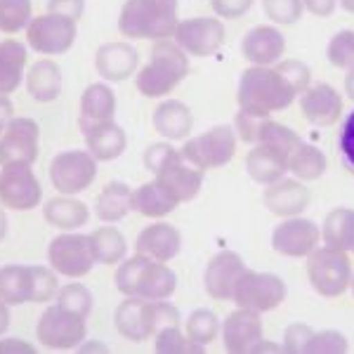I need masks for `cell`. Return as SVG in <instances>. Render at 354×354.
I'll list each match as a JSON object with an SVG mask.
<instances>
[{
	"mask_svg": "<svg viewBox=\"0 0 354 354\" xmlns=\"http://www.w3.org/2000/svg\"><path fill=\"white\" fill-rule=\"evenodd\" d=\"M338 0H302V8L314 17H328L333 15Z\"/></svg>",
	"mask_w": 354,
	"mask_h": 354,
	"instance_id": "11a10c76",
	"label": "cell"
},
{
	"mask_svg": "<svg viewBox=\"0 0 354 354\" xmlns=\"http://www.w3.org/2000/svg\"><path fill=\"white\" fill-rule=\"evenodd\" d=\"M116 330L125 340L142 342L156 335L163 326H180V312L165 300H145V298H128L113 312Z\"/></svg>",
	"mask_w": 354,
	"mask_h": 354,
	"instance_id": "5b68a950",
	"label": "cell"
},
{
	"mask_svg": "<svg viewBox=\"0 0 354 354\" xmlns=\"http://www.w3.org/2000/svg\"><path fill=\"white\" fill-rule=\"evenodd\" d=\"M113 281L125 298L168 300L177 290L175 272L165 267V262L151 260L140 253H135L128 260H121Z\"/></svg>",
	"mask_w": 354,
	"mask_h": 354,
	"instance_id": "7a4b0ae2",
	"label": "cell"
},
{
	"mask_svg": "<svg viewBox=\"0 0 354 354\" xmlns=\"http://www.w3.org/2000/svg\"><path fill=\"white\" fill-rule=\"evenodd\" d=\"M227 31L225 24L215 17H192V19L180 21L173 33V41L194 57H210L220 53L225 45Z\"/></svg>",
	"mask_w": 354,
	"mask_h": 354,
	"instance_id": "5bb4252c",
	"label": "cell"
},
{
	"mask_svg": "<svg viewBox=\"0 0 354 354\" xmlns=\"http://www.w3.org/2000/svg\"><path fill=\"white\" fill-rule=\"evenodd\" d=\"M50 267L68 279H81L95 267V255L90 239L76 232H64L50 241L48 248Z\"/></svg>",
	"mask_w": 354,
	"mask_h": 354,
	"instance_id": "8fae6325",
	"label": "cell"
},
{
	"mask_svg": "<svg viewBox=\"0 0 354 354\" xmlns=\"http://www.w3.org/2000/svg\"><path fill=\"white\" fill-rule=\"evenodd\" d=\"M38 137H41V125L33 118H10L0 133V165L33 163L38 158Z\"/></svg>",
	"mask_w": 354,
	"mask_h": 354,
	"instance_id": "9a60e30c",
	"label": "cell"
},
{
	"mask_svg": "<svg viewBox=\"0 0 354 354\" xmlns=\"http://www.w3.org/2000/svg\"><path fill=\"white\" fill-rule=\"evenodd\" d=\"M130 196H133V189H130L125 182L113 180L102 189L100 196L95 198V215L102 222H118L123 220L125 215L130 213Z\"/></svg>",
	"mask_w": 354,
	"mask_h": 354,
	"instance_id": "836d02e7",
	"label": "cell"
},
{
	"mask_svg": "<svg viewBox=\"0 0 354 354\" xmlns=\"http://www.w3.org/2000/svg\"><path fill=\"white\" fill-rule=\"evenodd\" d=\"M288 173L298 180H319L326 173V156L310 142H302L288 161Z\"/></svg>",
	"mask_w": 354,
	"mask_h": 354,
	"instance_id": "74e56055",
	"label": "cell"
},
{
	"mask_svg": "<svg viewBox=\"0 0 354 354\" xmlns=\"http://www.w3.org/2000/svg\"><path fill=\"white\" fill-rule=\"evenodd\" d=\"M153 350L161 354H201L205 352L203 345H196L194 340H189V335H185L180 330V326L170 324V326H163L153 335Z\"/></svg>",
	"mask_w": 354,
	"mask_h": 354,
	"instance_id": "f35d334b",
	"label": "cell"
},
{
	"mask_svg": "<svg viewBox=\"0 0 354 354\" xmlns=\"http://www.w3.org/2000/svg\"><path fill=\"white\" fill-rule=\"evenodd\" d=\"M307 277L312 288L324 298H338L352 283V262L347 250L322 245L307 255Z\"/></svg>",
	"mask_w": 354,
	"mask_h": 354,
	"instance_id": "8992f818",
	"label": "cell"
},
{
	"mask_svg": "<svg viewBox=\"0 0 354 354\" xmlns=\"http://www.w3.org/2000/svg\"><path fill=\"white\" fill-rule=\"evenodd\" d=\"M340 5H342V10H345V12L354 15V0H340Z\"/></svg>",
	"mask_w": 354,
	"mask_h": 354,
	"instance_id": "6125c7cd",
	"label": "cell"
},
{
	"mask_svg": "<svg viewBox=\"0 0 354 354\" xmlns=\"http://www.w3.org/2000/svg\"><path fill=\"white\" fill-rule=\"evenodd\" d=\"M43 218H45L48 225L57 227V230L73 232V230H78V227H83L85 222H88L90 210H88V205H85L83 201L62 194V196H55V198H50V201H45Z\"/></svg>",
	"mask_w": 354,
	"mask_h": 354,
	"instance_id": "83f0119b",
	"label": "cell"
},
{
	"mask_svg": "<svg viewBox=\"0 0 354 354\" xmlns=\"http://www.w3.org/2000/svg\"><path fill=\"white\" fill-rule=\"evenodd\" d=\"M177 153L180 151H177L170 142H156V145H149L145 151V168L149 170V173L158 175L165 165L173 161Z\"/></svg>",
	"mask_w": 354,
	"mask_h": 354,
	"instance_id": "681fc988",
	"label": "cell"
},
{
	"mask_svg": "<svg viewBox=\"0 0 354 354\" xmlns=\"http://www.w3.org/2000/svg\"><path fill=\"white\" fill-rule=\"evenodd\" d=\"M116 113V95L106 83H90L81 97V121L78 125H90L100 121H111Z\"/></svg>",
	"mask_w": 354,
	"mask_h": 354,
	"instance_id": "f546056e",
	"label": "cell"
},
{
	"mask_svg": "<svg viewBox=\"0 0 354 354\" xmlns=\"http://www.w3.org/2000/svg\"><path fill=\"white\" fill-rule=\"evenodd\" d=\"M328 62L335 68H352L354 66V31L352 28H342L330 38L328 48H326Z\"/></svg>",
	"mask_w": 354,
	"mask_h": 354,
	"instance_id": "b9f144b4",
	"label": "cell"
},
{
	"mask_svg": "<svg viewBox=\"0 0 354 354\" xmlns=\"http://www.w3.org/2000/svg\"><path fill=\"white\" fill-rule=\"evenodd\" d=\"M338 151L345 170L354 175V109L342 118L340 133H338Z\"/></svg>",
	"mask_w": 354,
	"mask_h": 354,
	"instance_id": "c3c4849f",
	"label": "cell"
},
{
	"mask_svg": "<svg viewBox=\"0 0 354 354\" xmlns=\"http://www.w3.org/2000/svg\"><path fill=\"white\" fill-rule=\"evenodd\" d=\"M62 85H64V76H62V68L53 59H41L31 66L26 76V90L41 104L55 102L62 95Z\"/></svg>",
	"mask_w": 354,
	"mask_h": 354,
	"instance_id": "4316f807",
	"label": "cell"
},
{
	"mask_svg": "<svg viewBox=\"0 0 354 354\" xmlns=\"http://www.w3.org/2000/svg\"><path fill=\"white\" fill-rule=\"evenodd\" d=\"M0 133H3V128H0Z\"/></svg>",
	"mask_w": 354,
	"mask_h": 354,
	"instance_id": "e7e4bbea",
	"label": "cell"
},
{
	"mask_svg": "<svg viewBox=\"0 0 354 354\" xmlns=\"http://www.w3.org/2000/svg\"><path fill=\"white\" fill-rule=\"evenodd\" d=\"M83 135H85V145L88 151L93 153L97 161H113L125 151L128 147V137L125 130L116 121H100V123H90L83 125Z\"/></svg>",
	"mask_w": 354,
	"mask_h": 354,
	"instance_id": "d4e9b609",
	"label": "cell"
},
{
	"mask_svg": "<svg viewBox=\"0 0 354 354\" xmlns=\"http://www.w3.org/2000/svg\"><path fill=\"white\" fill-rule=\"evenodd\" d=\"M43 201V189L31 163H8L0 170V203L10 210H31Z\"/></svg>",
	"mask_w": 354,
	"mask_h": 354,
	"instance_id": "7c38bea8",
	"label": "cell"
},
{
	"mask_svg": "<svg viewBox=\"0 0 354 354\" xmlns=\"http://www.w3.org/2000/svg\"><path fill=\"white\" fill-rule=\"evenodd\" d=\"M345 93L350 100H354V66L347 68V76H345Z\"/></svg>",
	"mask_w": 354,
	"mask_h": 354,
	"instance_id": "91938a15",
	"label": "cell"
},
{
	"mask_svg": "<svg viewBox=\"0 0 354 354\" xmlns=\"http://www.w3.org/2000/svg\"><path fill=\"white\" fill-rule=\"evenodd\" d=\"M347 350H350V345L340 330H319V333L312 330L305 354H345Z\"/></svg>",
	"mask_w": 354,
	"mask_h": 354,
	"instance_id": "ee69618b",
	"label": "cell"
},
{
	"mask_svg": "<svg viewBox=\"0 0 354 354\" xmlns=\"http://www.w3.org/2000/svg\"><path fill=\"white\" fill-rule=\"evenodd\" d=\"M262 340V319L258 312L239 307L222 324V342L232 354H248Z\"/></svg>",
	"mask_w": 354,
	"mask_h": 354,
	"instance_id": "ffe728a7",
	"label": "cell"
},
{
	"mask_svg": "<svg viewBox=\"0 0 354 354\" xmlns=\"http://www.w3.org/2000/svg\"><path fill=\"white\" fill-rule=\"evenodd\" d=\"M350 288H352V293H354V277H352V283H350Z\"/></svg>",
	"mask_w": 354,
	"mask_h": 354,
	"instance_id": "be15d7a7",
	"label": "cell"
},
{
	"mask_svg": "<svg viewBox=\"0 0 354 354\" xmlns=\"http://www.w3.org/2000/svg\"><path fill=\"white\" fill-rule=\"evenodd\" d=\"M156 133L165 140H187L194 128L192 109L180 100H165L153 109L151 118Z\"/></svg>",
	"mask_w": 354,
	"mask_h": 354,
	"instance_id": "484cf974",
	"label": "cell"
},
{
	"mask_svg": "<svg viewBox=\"0 0 354 354\" xmlns=\"http://www.w3.org/2000/svg\"><path fill=\"white\" fill-rule=\"evenodd\" d=\"M57 305L81 314V317H88L93 312V293L83 283H66L64 288L57 290Z\"/></svg>",
	"mask_w": 354,
	"mask_h": 354,
	"instance_id": "7bdbcfd3",
	"label": "cell"
},
{
	"mask_svg": "<svg viewBox=\"0 0 354 354\" xmlns=\"http://www.w3.org/2000/svg\"><path fill=\"white\" fill-rule=\"evenodd\" d=\"M300 111L307 123L317 128H328L342 116V97L333 85L314 83L300 95Z\"/></svg>",
	"mask_w": 354,
	"mask_h": 354,
	"instance_id": "d6986e66",
	"label": "cell"
},
{
	"mask_svg": "<svg viewBox=\"0 0 354 354\" xmlns=\"http://www.w3.org/2000/svg\"><path fill=\"white\" fill-rule=\"evenodd\" d=\"M10 324H12V317H10V305L0 300V335L10 328Z\"/></svg>",
	"mask_w": 354,
	"mask_h": 354,
	"instance_id": "680465c9",
	"label": "cell"
},
{
	"mask_svg": "<svg viewBox=\"0 0 354 354\" xmlns=\"http://www.w3.org/2000/svg\"><path fill=\"white\" fill-rule=\"evenodd\" d=\"M90 239V248H93L95 262H102V265H118L125 258V250H128V243H125V236L116 227H100L93 234H88Z\"/></svg>",
	"mask_w": 354,
	"mask_h": 354,
	"instance_id": "d590c367",
	"label": "cell"
},
{
	"mask_svg": "<svg viewBox=\"0 0 354 354\" xmlns=\"http://www.w3.org/2000/svg\"><path fill=\"white\" fill-rule=\"evenodd\" d=\"M302 142H305V140H302V137L295 133V130H290L288 125L277 123V121H272V118H267V121L262 123L258 142H255V145L270 149L274 156L279 158V161L286 165V170H288L290 156H293L295 149H298Z\"/></svg>",
	"mask_w": 354,
	"mask_h": 354,
	"instance_id": "4dcf8cb0",
	"label": "cell"
},
{
	"mask_svg": "<svg viewBox=\"0 0 354 354\" xmlns=\"http://www.w3.org/2000/svg\"><path fill=\"white\" fill-rule=\"evenodd\" d=\"M10 118H12V102L8 100V95H0V128L5 130Z\"/></svg>",
	"mask_w": 354,
	"mask_h": 354,
	"instance_id": "6f0895ef",
	"label": "cell"
},
{
	"mask_svg": "<svg viewBox=\"0 0 354 354\" xmlns=\"http://www.w3.org/2000/svg\"><path fill=\"white\" fill-rule=\"evenodd\" d=\"M218 330H220V322H218V317H215V312H210V310H196L187 319V335H189V340H194L196 345L208 347L210 342L215 340Z\"/></svg>",
	"mask_w": 354,
	"mask_h": 354,
	"instance_id": "60d3db41",
	"label": "cell"
},
{
	"mask_svg": "<svg viewBox=\"0 0 354 354\" xmlns=\"http://www.w3.org/2000/svg\"><path fill=\"white\" fill-rule=\"evenodd\" d=\"M312 338V328L305 324H290L283 335V352L290 354H305L307 342Z\"/></svg>",
	"mask_w": 354,
	"mask_h": 354,
	"instance_id": "816d5d0a",
	"label": "cell"
},
{
	"mask_svg": "<svg viewBox=\"0 0 354 354\" xmlns=\"http://www.w3.org/2000/svg\"><path fill=\"white\" fill-rule=\"evenodd\" d=\"M31 0H0V31L19 33L31 24Z\"/></svg>",
	"mask_w": 354,
	"mask_h": 354,
	"instance_id": "ab89813d",
	"label": "cell"
},
{
	"mask_svg": "<svg viewBox=\"0 0 354 354\" xmlns=\"http://www.w3.org/2000/svg\"><path fill=\"white\" fill-rule=\"evenodd\" d=\"M177 205L180 203L156 180L140 185L137 189H133V196H130V208L135 213L145 215V218H165V215L173 213Z\"/></svg>",
	"mask_w": 354,
	"mask_h": 354,
	"instance_id": "f1b7e54d",
	"label": "cell"
},
{
	"mask_svg": "<svg viewBox=\"0 0 354 354\" xmlns=\"http://www.w3.org/2000/svg\"><path fill=\"white\" fill-rule=\"evenodd\" d=\"M26 45L19 41H0V95L15 93L26 68Z\"/></svg>",
	"mask_w": 354,
	"mask_h": 354,
	"instance_id": "1f68e13d",
	"label": "cell"
},
{
	"mask_svg": "<svg viewBox=\"0 0 354 354\" xmlns=\"http://www.w3.org/2000/svg\"><path fill=\"white\" fill-rule=\"evenodd\" d=\"M135 248L140 255H147L151 260L170 262L180 255L182 236L177 232V227L168 225V222H153V225L145 227V230L137 234Z\"/></svg>",
	"mask_w": 354,
	"mask_h": 354,
	"instance_id": "603a6c76",
	"label": "cell"
},
{
	"mask_svg": "<svg viewBox=\"0 0 354 354\" xmlns=\"http://www.w3.org/2000/svg\"><path fill=\"white\" fill-rule=\"evenodd\" d=\"M322 239L326 245L354 253V208H335L324 220Z\"/></svg>",
	"mask_w": 354,
	"mask_h": 354,
	"instance_id": "e575fe53",
	"label": "cell"
},
{
	"mask_svg": "<svg viewBox=\"0 0 354 354\" xmlns=\"http://www.w3.org/2000/svg\"><path fill=\"white\" fill-rule=\"evenodd\" d=\"M140 55L130 43H104L95 53V68L104 81L121 83L137 71Z\"/></svg>",
	"mask_w": 354,
	"mask_h": 354,
	"instance_id": "7402d4cb",
	"label": "cell"
},
{
	"mask_svg": "<svg viewBox=\"0 0 354 354\" xmlns=\"http://www.w3.org/2000/svg\"><path fill=\"white\" fill-rule=\"evenodd\" d=\"M300 93L293 83L279 71V66H253L241 73L239 81V109L270 116L272 111H283L295 102Z\"/></svg>",
	"mask_w": 354,
	"mask_h": 354,
	"instance_id": "6da1fadb",
	"label": "cell"
},
{
	"mask_svg": "<svg viewBox=\"0 0 354 354\" xmlns=\"http://www.w3.org/2000/svg\"><path fill=\"white\" fill-rule=\"evenodd\" d=\"M277 66H279V71H281L283 76L293 83V88L298 90L300 95L310 88L312 71L307 64H302V62H298V59H281V62H277Z\"/></svg>",
	"mask_w": 354,
	"mask_h": 354,
	"instance_id": "f907efd6",
	"label": "cell"
},
{
	"mask_svg": "<svg viewBox=\"0 0 354 354\" xmlns=\"http://www.w3.org/2000/svg\"><path fill=\"white\" fill-rule=\"evenodd\" d=\"M248 270L243 258L234 250H220L210 258L203 274L205 293L213 300H232L241 274Z\"/></svg>",
	"mask_w": 354,
	"mask_h": 354,
	"instance_id": "e0dca14e",
	"label": "cell"
},
{
	"mask_svg": "<svg viewBox=\"0 0 354 354\" xmlns=\"http://www.w3.org/2000/svg\"><path fill=\"white\" fill-rule=\"evenodd\" d=\"M210 8L222 19H239L253 8V0H210Z\"/></svg>",
	"mask_w": 354,
	"mask_h": 354,
	"instance_id": "f5cc1de1",
	"label": "cell"
},
{
	"mask_svg": "<svg viewBox=\"0 0 354 354\" xmlns=\"http://www.w3.org/2000/svg\"><path fill=\"white\" fill-rule=\"evenodd\" d=\"M267 118H270V116H262V113L239 109L236 118H234V130H236L239 140L245 142V145H255V142H258L262 123H265Z\"/></svg>",
	"mask_w": 354,
	"mask_h": 354,
	"instance_id": "7dc6e473",
	"label": "cell"
},
{
	"mask_svg": "<svg viewBox=\"0 0 354 354\" xmlns=\"http://www.w3.org/2000/svg\"><path fill=\"white\" fill-rule=\"evenodd\" d=\"M48 12L78 21L85 12V0H48Z\"/></svg>",
	"mask_w": 354,
	"mask_h": 354,
	"instance_id": "db71d44e",
	"label": "cell"
},
{
	"mask_svg": "<svg viewBox=\"0 0 354 354\" xmlns=\"http://www.w3.org/2000/svg\"><path fill=\"white\" fill-rule=\"evenodd\" d=\"M265 15L270 17L274 24H295L302 17V0H262Z\"/></svg>",
	"mask_w": 354,
	"mask_h": 354,
	"instance_id": "f6af8a7d",
	"label": "cell"
},
{
	"mask_svg": "<svg viewBox=\"0 0 354 354\" xmlns=\"http://www.w3.org/2000/svg\"><path fill=\"white\" fill-rule=\"evenodd\" d=\"M265 205L267 210L281 218H295L310 205V189L302 185L300 180H290V177H281V180L267 185L265 189Z\"/></svg>",
	"mask_w": 354,
	"mask_h": 354,
	"instance_id": "cb8c5ba5",
	"label": "cell"
},
{
	"mask_svg": "<svg viewBox=\"0 0 354 354\" xmlns=\"http://www.w3.org/2000/svg\"><path fill=\"white\" fill-rule=\"evenodd\" d=\"M5 352H21V354H33L36 352V347L33 345H28L26 340H21V338H5V340H0V354H5Z\"/></svg>",
	"mask_w": 354,
	"mask_h": 354,
	"instance_id": "9f6ffc18",
	"label": "cell"
},
{
	"mask_svg": "<svg viewBox=\"0 0 354 354\" xmlns=\"http://www.w3.org/2000/svg\"><path fill=\"white\" fill-rule=\"evenodd\" d=\"M322 232L307 218H286L272 232V248L286 258H307L319 245Z\"/></svg>",
	"mask_w": 354,
	"mask_h": 354,
	"instance_id": "2e32d148",
	"label": "cell"
},
{
	"mask_svg": "<svg viewBox=\"0 0 354 354\" xmlns=\"http://www.w3.org/2000/svg\"><path fill=\"white\" fill-rule=\"evenodd\" d=\"M59 281L53 267H38L33 265V302H50L57 298Z\"/></svg>",
	"mask_w": 354,
	"mask_h": 354,
	"instance_id": "bcb514c9",
	"label": "cell"
},
{
	"mask_svg": "<svg viewBox=\"0 0 354 354\" xmlns=\"http://www.w3.org/2000/svg\"><path fill=\"white\" fill-rule=\"evenodd\" d=\"M0 300L10 307L33 302V265H8L0 270Z\"/></svg>",
	"mask_w": 354,
	"mask_h": 354,
	"instance_id": "d6a6232c",
	"label": "cell"
},
{
	"mask_svg": "<svg viewBox=\"0 0 354 354\" xmlns=\"http://www.w3.org/2000/svg\"><path fill=\"white\" fill-rule=\"evenodd\" d=\"M189 73V57L175 41L163 38L153 41L149 62L137 73V90L140 95L156 100V97L170 95Z\"/></svg>",
	"mask_w": 354,
	"mask_h": 354,
	"instance_id": "3957f363",
	"label": "cell"
},
{
	"mask_svg": "<svg viewBox=\"0 0 354 354\" xmlns=\"http://www.w3.org/2000/svg\"><path fill=\"white\" fill-rule=\"evenodd\" d=\"M232 300L239 307L253 312H272L286 300V283L281 277L270 272H250L245 270L239 279L236 288H234Z\"/></svg>",
	"mask_w": 354,
	"mask_h": 354,
	"instance_id": "ba28073f",
	"label": "cell"
},
{
	"mask_svg": "<svg viewBox=\"0 0 354 354\" xmlns=\"http://www.w3.org/2000/svg\"><path fill=\"white\" fill-rule=\"evenodd\" d=\"M177 0H125L118 28L125 38L163 41L177 28Z\"/></svg>",
	"mask_w": 354,
	"mask_h": 354,
	"instance_id": "277c9868",
	"label": "cell"
},
{
	"mask_svg": "<svg viewBox=\"0 0 354 354\" xmlns=\"http://www.w3.org/2000/svg\"><path fill=\"white\" fill-rule=\"evenodd\" d=\"M245 170H248L250 180H255L258 185H272V182L281 180L288 173L286 165L279 161L270 149H265L260 145H255L245 156Z\"/></svg>",
	"mask_w": 354,
	"mask_h": 354,
	"instance_id": "8d00e7d4",
	"label": "cell"
},
{
	"mask_svg": "<svg viewBox=\"0 0 354 354\" xmlns=\"http://www.w3.org/2000/svg\"><path fill=\"white\" fill-rule=\"evenodd\" d=\"M8 215H5V210L0 208V241L5 239V234H8Z\"/></svg>",
	"mask_w": 354,
	"mask_h": 354,
	"instance_id": "94428289",
	"label": "cell"
},
{
	"mask_svg": "<svg viewBox=\"0 0 354 354\" xmlns=\"http://www.w3.org/2000/svg\"><path fill=\"white\" fill-rule=\"evenodd\" d=\"M88 317H81L76 312H68L62 305L48 307L41 314L38 322V340L50 350H76L88 335Z\"/></svg>",
	"mask_w": 354,
	"mask_h": 354,
	"instance_id": "9c48e42d",
	"label": "cell"
},
{
	"mask_svg": "<svg viewBox=\"0 0 354 354\" xmlns=\"http://www.w3.org/2000/svg\"><path fill=\"white\" fill-rule=\"evenodd\" d=\"M97 177V158L90 151L68 149L57 153L50 163V180L59 194L76 196L83 189H88Z\"/></svg>",
	"mask_w": 354,
	"mask_h": 354,
	"instance_id": "30bf717a",
	"label": "cell"
},
{
	"mask_svg": "<svg viewBox=\"0 0 354 354\" xmlns=\"http://www.w3.org/2000/svg\"><path fill=\"white\" fill-rule=\"evenodd\" d=\"M241 53L253 66H274L286 53V36L270 24L253 26L243 36Z\"/></svg>",
	"mask_w": 354,
	"mask_h": 354,
	"instance_id": "44dd1931",
	"label": "cell"
},
{
	"mask_svg": "<svg viewBox=\"0 0 354 354\" xmlns=\"http://www.w3.org/2000/svg\"><path fill=\"white\" fill-rule=\"evenodd\" d=\"M76 21L48 12L31 19V24L26 26V43L31 50L45 57L64 55L76 41Z\"/></svg>",
	"mask_w": 354,
	"mask_h": 354,
	"instance_id": "4fadbf2b",
	"label": "cell"
},
{
	"mask_svg": "<svg viewBox=\"0 0 354 354\" xmlns=\"http://www.w3.org/2000/svg\"><path fill=\"white\" fill-rule=\"evenodd\" d=\"M234 153H236V130L227 123L192 137L182 147V156L201 170L222 168L232 161Z\"/></svg>",
	"mask_w": 354,
	"mask_h": 354,
	"instance_id": "52a82bcc",
	"label": "cell"
},
{
	"mask_svg": "<svg viewBox=\"0 0 354 354\" xmlns=\"http://www.w3.org/2000/svg\"><path fill=\"white\" fill-rule=\"evenodd\" d=\"M203 173H205V170L196 168L194 163H189L180 151L173 161L165 165L161 173L153 177V180H156L158 185H161L177 203H187V201H192V198H196L198 192H201Z\"/></svg>",
	"mask_w": 354,
	"mask_h": 354,
	"instance_id": "ac0fdd59",
	"label": "cell"
}]
</instances>
